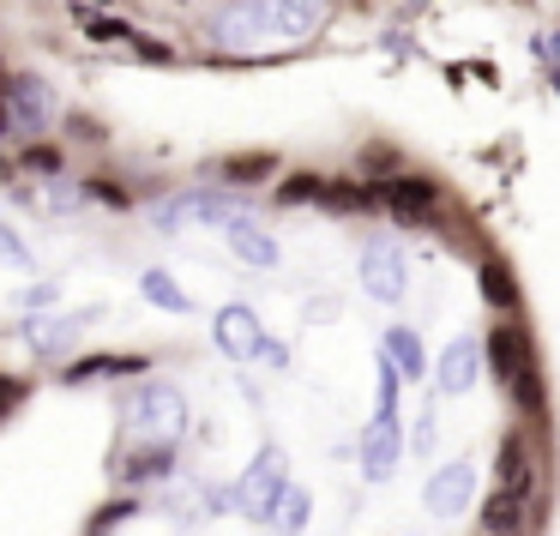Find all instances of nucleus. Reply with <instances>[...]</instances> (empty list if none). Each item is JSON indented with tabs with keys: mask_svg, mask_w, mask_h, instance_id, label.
Here are the masks:
<instances>
[{
	"mask_svg": "<svg viewBox=\"0 0 560 536\" xmlns=\"http://www.w3.org/2000/svg\"><path fill=\"white\" fill-rule=\"evenodd\" d=\"M338 0H230L211 19L218 49H302L331 25Z\"/></svg>",
	"mask_w": 560,
	"mask_h": 536,
	"instance_id": "f257e3e1",
	"label": "nucleus"
},
{
	"mask_svg": "<svg viewBox=\"0 0 560 536\" xmlns=\"http://www.w3.org/2000/svg\"><path fill=\"white\" fill-rule=\"evenodd\" d=\"M283 482H290V452H283V446H259L254 464L242 470V482H235V506H242V518H266Z\"/></svg>",
	"mask_w": 560,
	"mask_h": 536,
	"instance_id": "f03ea898",
	"label": "nucleus"
},
{
	"mask_svg": "<svg viewBox=\"0 0 560 536\" xmlns=\"http://www.w3.org/2000/svg\"><path fill=\"white\" fill-rule=\"evenodd\" d=\"M133 428L145 440H158V446H175L187 434V398L175 386H145L133 398Z\"/></svg>",
	"mask_w": 560,
	"mask_h": 536,
	"instance_id": "7ed1b4c3",
	"label": "nucleus"
},
{
	"mask_svg": "<svg viewBox=\"0 0 560 536\" xmlns=\"http://www.w3.org/2000/svg\"><path fill=\"white\" fill-rule=\"evenodd\" d=\"M362 290L374 302H404V290H410V259H404V247L392 235H374L362 247Z\"/></svg>",
	"mask_w": 560,
	"mask_h": 536,
	"instance_id": "20e7f679",
	"label": "nucleus"
},
{
	"mask_svg": "<svg viewBox=\"0 0 560 536\" xmlns=\"http://www.w3.org/2000/svg\"><path fill=\"white\" fill-rule=\"evenodd\" d=\"M211 338H218V350L230 356V362H254V356L266 350V326H259V314H254L247 302L218 307V326H211Z\"/></svg>",
	"mask_w": 560,
	"mask_h": 536,
	"instance_id": "39448f33",
	"label": "nucleus"
},
{
	"mask_svg": "<svg viewBox=\"0 0 560 536\" xmlns=\"http://www.w3.org/2000/svg\"><path fill=\"white\" fill-rule=\"evenodd\" d=\"M482 362L488 368H494V374L500 380H506V386H530L536 392V362H530V343H524V331H512V326H494V331H488V338H482Z\"/></svg>",
	"mask_w": 560,
	"mask_h": 536,
	"instance_id": "423d86ee",
	"label": "nucleus"
},
{
	"mask_svg": "<svg viewBox=\"0 0 560 536\" xmlns=\"http://www.w3.org/2000/svg\"><path fill=\"white\" fill-rule=\"evenodd\" d=\"M470 494H476V464H440L434 476L422 482V506L434 512V518H458L464 506H470Z\"/></svg>",
	"mask_w": 560,
	"mask_h": 536,
	"instance_id": "0eeeda50",
	"label": "nucleus"
},
{
	"mask_svg": "<svg viewBox=\"0 0 560 536\" xmlns=\"http://www.w3.org/2000/svg\"><path fill=\"white\" fill-rule=\"evenodd\" d=\"M374 199H380V206H386L398 223H428V218L440 211V187L422 182V175H398V182H386Z\"/></svg>",
	"mask_w": 560,
	"mask_h": 536,
	"instance_id": "6e6552de",
	"label": "nucleus"
},
{
	"mask_svg": "<svg viewBox=\"0 0 560 536\" xmlns=\"http://www.w3.org/2000/svg\"><path fill=\"white\" fill-rule=\"evenodd\" d=\"M7 127H25V133H37V127H49V115H55V91L43 85V79H31V73H19L13 85H7Z\"/></svg>",
	"mask_w": 560,
	"mask_h": 536,
	"instance_id": "1a4fd4ad",
	"label": "nucleus"
},
{
	"mask_svg": "<svg viewBox=\"0 0 560 536\" xmlns=\"http://www.w3.org/2000/svg\"><path fill=\"white\" fill-rule=\"evenodd\" d=\"M230 218H242V199H230V194H182L158 211L163 230H182V223H218L223 230Z\"/></svg>",
	"mask_w": 560,
	"mask_h": 536,
	"instance_id": "9d476101",
	"label": "nucleus"
},
{
	"mask_svg": "<svg viewBox=\"0 0 560 536\" xmlns=\"http://www.w3.org/2000/svg\"><path fill=\"white\" fill-rule=\"evenodd\" d=\"M398 452H404L398 416H380L374 410V422H368V434H362V476H368V482H386V476L398 470Z\"/></svg>",
	"mask_w": 560,
	"mask_h": 536,
	"instance_id": "9b49d317",
	"label": "nucleus"
},
{
	"mask_svg": "<svg viewBox=\"0 0 560 536\" xmlns=\"http://www.w3.org/2000/svg\"><path fill=\"white\" fill-rule=\"evenodd\" d=\"M91 319H97V307H79V314H61V319H25V343L37 356H61L85 338Z\"/></svg>",
	"mask_w": 560,
	"mask_h": 536,
	"instance_id": "f8f14e48",
	"label": "nucleus"
},
{
	"mask_svg": "<svg viewBox=\"0 0 560 536\" xmlns=\"http://www.w3.org/2000/svg\"><path fill=\"white\" fill-rule=\"evenodd\" d=\"M434 380H440V392H470L476 380H482V343L476 338H452L446 350H440V368H434Z\"/></svg>",
	"mask_w": 560,
	"mask_h": 536,
	"instance_id": "ddd939ff",
	"label": "nucleus"
},
{
	"mask_svg": "<svg viewBox=\"0 0 560 536\" xmlns=\"http://www.w3.org/2000/svg\"><path fill=\"white\" fill-rule=\"evenodd\" d=\"M223 247H230V254L242 259V266H278V242H271V235L259 230L254 218H247V211L223 223Z\"/></svg>",
	"mask_w": 560,
	"mask_h": 536,
	"instance_id": "4468645a",
	"label": "nucleus"
},
{
	"mask_svg": "<svg viewBox=\"0 0 560 536\" xmlns=\"http://www.w3.org/2000/svg\"><path fill=\"white\" fill-rule=\"evenodd\" d=\"M307 512H314V494H307V488H295V482H283L278 500H271V512H266V524L278 536H302L307 531Z\"/></svg>",
	"mask_w": 560,
	"mask_h": 536,
	"instance_id": "2eb2a0df",
	"label": "nucleus"
},
{
	"mask_svg": "<svg viewBox=\"0 0 560 536\" xmlns=\"http://www.w3.org/2000/svg\"><path fill=\"white\" fill-rule=\"evenodd\" d=\"M139 295H145L151 307H163V314H187V307H194V295H187V290H182V283H175L163 266H151L145 278H139Z\"/></svg>",
	"mask_w": 560,
	"mask_h": 536,
	"instance_id": "dca6fc26",
	"label": "nucleus"
},
{
	"mask_svg": "<svg viewBox=\"0 0 560 536\" xmlns=\"http://www.w3.org/2000/svg\"><path fill=\"white\" fill-rule=\"evenodd\" d=\"M380 356H386V362L398 368L404 380L428 374V356H422V343H416V331H404V326H392V331H386V343H380Z\"/></svg>",
	"mask_w": 560,
	"mask_h": 536,
	"instance_id": "f3484780",
	"label": "nucleus"
},
{
	"mask_svg": "<svg viewBox=\"0 0 560 536\" xmlns=\"http://www.w3.org/2000/svg\"><path fill=\"white\" fill-rule=\"evenodd\" d=\"M163 476H170V446H158V440L121 458V482H163Z\"/></svg>",
	"mask_w": 560,
	"mask_h": 536,
	"instance_id": "a211bd4d",
	"label": "nucleus"
},
{
	"mask_svg": "<svg viewBox=\"0 0 560 536\" xmlns=\"http://www.w3.org/2000/svg\"><path fill=\"white\" fill-rule=\"evenodd\" d=\"M482 524H488V536H512L524 524V494L518 488H500L494 500L482 506Z\"/></svg>",
	"mask_w": 560,
	"mask_h": 536,
	"instance_id": "6ab92c4d",
	"label": "nucleus"
},
{
	"mask_svg": "<svg viewBox=\"0 0 560 536\" xmlns=\"http://www.w3.org/2000/svg\"><path fill=\"white\" fill-rule=\"evenodd\" d=\"M115 374H145V362L139 356H85V362H73L67 380H115Z\"/></svg>",
	"mask_w": 560,
	"mask_h": 536,
	"instance_id": "aec40b11",
	"label": "nucleus"
},
{
	"mask_svg": "<svg viewBox=\"0 0 560 536\" xmlns=\"http://www.w3.org/2000/svg\"><path fill=\"white\" fill-rule=\"evenodd\" d=\"M500 488H518V494H530V470H524V440H518V434L500 446Z\"/></svg>",
	"mask_w": 560,
	"mask_h": 536,
	"instance_id": "412c9836",
	"label": "nucleus"
},
{
	"mask_svg": "<svg viewBox=\"0 0 560 536\" xmlns=\"http://www.w3.org/2000/svg\"><path fill=\"white\" fill-rule=\"evenodd\" d=\"M476 278H482V295L494 307H518V290H512V278H506V266H494V259H488L482 271H476Z\"/></svg>",
	"mask_w": 560,
	"mask_h": 536,
	"instance_id": "4be33fe9",
	"label": "nucleus"
},
{
	"mask_svg": "<svg viewBox=\"0 0 560 536\" xmlns=\"http://www.w3.org/2000/svg\"><path fill=\"white\" fill-rule=\"evenodd\" d=\"M85 37L91 43H121V37H133V25H121V19H85Z\"/></svg>",
	"mask_w": 560,
	"mask_h": 536,
	"instance_id": "5701e85b",
	"label": "nucleus"
},
{
	"mask_svg": "<svg viewBox=\"0 0 560 536\" xmlns=\"http://www.w3.org/2000/svg\"><path fill=\"white\" fill-rule=\"evenodd\" d=\"M0 259H7V266H19V271H31V247L19 242V235L7 230V223H0Z\"/></svg>",
	"mask_w": 560,
	"mask_h": 536,
	"instance_id": "b1692460",
	"label": "nucleus"
},
{
	"mask_svg": "<svg viewBox=\"0 0 560 536\" xmlns=\"http://www.w3.org/2000/svg\"><path fill=\"white\" fill-rule=\"evenodd\" d=\"M61 302V283H31L25 290V307H55Z\"/></svg>",
	"mask_w": 560,
	"mask_h": 536,
	"instance_id": "393cba45",
	"label": "nucleus"
},
{
	"mask_svg": "<svg viewBox=\"0 0 560 536\" xmlns=\"http://www.w3.org/2000/svg\"><path fill=\"white\" fill-rule=\"evenodd\" d=\"M434 434H440V428H434V410H428L422 422H416V440H410V446H416V452H422V458H428V452H434Z\"/></svg>",
	"mask_w": 560,
	"mask_h": 536,
	"instance_id": "a878e982",
	"label": "nucleus"
},
{
	"mask_svg": "<svg viewBox=\"0 0 560 536\" xmlns=\"http://www.w3.org/2000/svg\"><path fill=\"white\" fill-rule=\"evenodd\" d=\"M530 49H536V55H542V61H548V67H560V31H548V37H536V43H530Z\"/></svg>",
	"mask_w": 560,
	"mask_h": 536,
	"instance_id": "bb28decb",
	"label": "nucleus"
},
{
	"mask_svg": "<svg viewBox=\"0 0 560 536\" xmlns=\"http://www.w3.org/2000/svg\"><path fill=\"white\" fill-rule=\"evenodd\" d=\"M259 170H271V158H247V163L235 158V163H230V175H235V182H242V175H259Z\"/></svg>",
	"mask_w": 560,
	"mask_h": 536,
	"instance_id": "cd10ccee",
	"label": "nucleus"
},
{
	"mask_svg": "<svg viewBox=\"0 0 560 536\" xmlns=\"http://www.w3.org/2000/svg\"><path fill=\"white\" fill-rule=\"evenodd\" d=\"M25 163H31V170H49V175H55V163H61V158H55V151H49V145H37V151H31V158H25Z\"/></svg>",
	"mask_w": 560,
	"mask_h": 536,
	"instance_id": "c85d7f7f",
	"label": "nucleus"
},
{
	"mask_svg": "<svg viewBox=\"0 0 560 536\" xmlns=\"http://www.w3.org/2000/svg\"><path fill=\"white\" fill-rule=\"evenodd\" d=\"M43 199H49V206H61V211H67V206H79V194H73V187H49Z\"/></svg>",
	"mask_w": 560,
	"mask_h": 536,
	"instance_id": "c756f323",
	"label": "nucleus"
},
{
	"mask_svg": "<svg viewBox=\"0 0 560 536\" xmlns=\"http://www.w3.org/2000/svg\"><path fill=\"white\" fill-rule=\"evenodd\" d=\"M13 398H19V392H13V380H0V410H7Z\"/></svg>",
	"mask_w": 560,
	"mask_h": 536,
	"instance_id": "7c9ffc66",
	"label": "nucleus"
},
{
	"mask_svg": "<svg viewBox=\"0 0 560 536\" xmlns=\"http://www.w3.org/2000/svg\"><path fill=\"white\" fill-rule=\"evenodd\" d=\"M555 97H560V67H555Z\"/></svg>",
	"mask_w": 560,
	"mask_h": 536,
	"instance_id": "2f4dec72",
	"label": "nucleus"
}]
</instances>
